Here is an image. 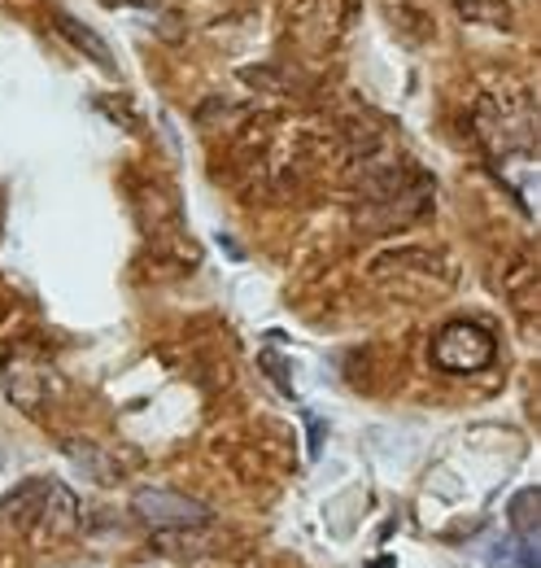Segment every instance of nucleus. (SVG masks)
<instances>
[{
	"mask_svg": "<svg viewBox=\"0 0 541 568\" xmlns=\"http://www.w3.org/2000/svg\"><path fill=\"white\" fill-rule=\"evenodd\" d=\"M476 132L489 149V158L498 162V175H507L511 162H520L533 175V158H538V110L533 97L524 88L507 92V97H484L476 110Z\"/></svg>",
	"mask_w": 541,
	"mask_h": 568,
	"instance_id": "obj_1",
	"label": "nucleus"
},
{
	"mask_svg": "<svg viewBox=\"0 0 541 568\" xmlns=\"http://www.w3.org/2000/svg\"><path fill=\"white\" fill-rule=\"evenodd\" d=\"M4 516H13L18 529L40 534V538H62L74 529V495L62 481H27L0 503Z\"/></svg>",
	"mask_w": 541,
	"mask_h": 568,
	"instance_id": "obj_2",
	"label": "nucleus"
},
{
	"mask_svg": "<svg viewBox=\"0 0 541 568\" xmlns=\"http://www.w3.org/2000/svg\"><path fill=\"white\" fill-rule=\"evenodd\" d=\"M498 355V342L489 328H480L472 320H455L432 337V363L450 376H468V372H484Z\"/></svg>",
	"mask_w": 541,
	"mask_h": 568,
	"instance_id": "obj_3",
	"label": "nucleus"
},
{
	"mask_svg": "<svg viewBox=\"0 0 541 568\" xmlns=\"http://www.w3.org/2000/svg\"><path fill=\"white\" fill-rule=\"evenodd\" d=\"M132 511L149 525V529H205L214 520V511L205 507L202 498H188L180 490H140L132 498Z\"/></svg>",
	"mask_w": 541,
	"mask_h": 568,
	"instance_id": "obj_4",
	"label": "nucleus"
},
{
	"mask_svg": "<svg viewBox=\"0 0 541 568\" xmlns=\"http://www.w3.org/2000/svg\"><path fill=\"white\" fill-rule=\"evenodd\" d=\"M58 31L67 36L74 49H88V58L96 62V67H105V71H114V58H110V44L96 36V31H88V27H79L70 13H58Z\"/></svg>",
	"mask_w": 541,
	"mask_h": 568,
	"instance_id": "obj_5",
	"label": "nucleus"
},
{
	"mask_svg": "<svg viewBox=\"0 0 541 568\" xmlns=\"http://www.w3.org/2000/svg\"><path fill=\"white\" fill-rule=\"evenodd\" d=\"M511 534L520 538V542H533L538 547V490H520V495L511 498Z\"/></svg>",
	"mask_w": 541,
	"mask_h": 568,
	"instance_id": "obj_6",
	"label": "nucleus"
},
{
	"mask_svg": "<svg viewBox=\"0 0 541 568\" xmlns=\"http://www.w3.org/2000/svg\"><path fill=\"white\" fill-rule=\"evenodd\" d=\"M489 568H538V547L533 542H520L511 534L507 542H493L489 547Z\"/></svg>",
	"mask_w": 541,
	"mask_h": 568,
	"instance_id": "obj_7",
	"label": "nucleus"
},
{
	"mask_svg": "<svg viewBox=\"0 0 541 568\" xmlns=\"http://www.w3.org/2000/svg\"><path fill=\"white\" fill-rule=\"evenodd\" d=\"M263 363H267V372L275 376V385H279V389H284V394L293 398V385H288V376H284V363H279L275 355H263Z\"/></svg>",
	"mask_w": 541,
	"mask_h": 568,
	"instance_id": "obj_8",
	"label": "nucleus"
},
{
	"mask_svg": "<svg viewBox=\"0 0 541 568\" xmlns=\"http://www.w3.org/2000/svg\"><path fill=\"white\" fill-rule=\"evenodd\" d=\"M371 568H394V560H389V556H385V560H376V565Z\"/></svg>",
	"mask_w": 541,
	"mask_h": 568,
	"instance_id": "obj_9",
	"label": "nucleus"
}]
</instances>
